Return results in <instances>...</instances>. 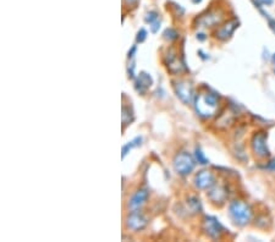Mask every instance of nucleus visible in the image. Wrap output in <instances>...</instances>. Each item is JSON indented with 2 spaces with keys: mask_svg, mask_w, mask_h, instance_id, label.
<instances>
[{
  "mask_svg": "<svg viewBox=\"0 0 275 242\" xmlns=\"http://www.w3.org/2000/svg\"><path fill=\"white\" fill-rule=\"evenodd\" d=\"M202 229L205 234L209 236L210 239H219L223 235V232H224V229H223L219 220L214 217H210V215H208L203 219Z\"/></svg>",
  "mask_w": 275,
  "mask_h": 242,
  "instance_id": "obj_4",
  "label": "nucleus"
},
{
  "mask_svg": "<svg viewBox=\"0 0 275 242\" xmlns=\"http://www.w3.org/2000/svg\"><path fill=\"white\" fill-rule=\"evenodd\" d=\"M194 156H196V160H197L200 164L207 165L208 163H209L208 158L205 156V153H203V152L201 151L200 148H196V152H194Z\"/></svg>",
  "mask_w": 275,
  "mask_h": 242,
  "instance_id": "obj_18",
  "label": "nucleus"
},
{
  "mask_svg": "<svg viewBox=\"0 0 275 242\" xmlns=\"http://www.w3.org/2000/svg\"><path fill=\"white\" fill-rule=\"evenodd\" d=\"M152 85H153V78H152V76L147 72H141L136 78L135 88L141 94H144L148 91Z\"/></svg>",
  "mask_w": 275,
  "mask_h": 242,
  "instance_id": "obj_9",
  "label": "nucleus"
},
{
  "mask_svg": "<svg viewBox=\"0 0 275 242\" xmlns=\"http://www.w3.org/2000/svg\"><path fill=\"white\" fill-rule=\"evenodd\" d=\"M125 1H126L127 4H130V5H131V4H136L137 1H138V0H125Z\"/></svg>",
  "mask_w": 275,
  "mask_h": 242,
  "instance_id": "obj_26",
  "label": "nucleus"
},
{
  "mask_svg": "<svg viewBox=\"0 0 275 242\" xmlns=\"http://www.w3.org/2000/svg\"><path fill=\"white\" fill-rule=\"evenodd\" d=\"M158 13L156 11H149L148 14L146 15V17H144V20H146V22L148 23H153L154 21L158 20Z\"/></svg>",
  "mask_w": 275,
  "mask_h": 242,
  "instance_id": "obj_20",
  "label": "nucleus"
},
{
  "mask_svg": "<svg viewBox=\"0 0 275 242\" xmlns=\"http://www.w3.org/2000/svg\"><path fill=\"white\" fill-rule=\"evenodd\" d=\"M252 149L256 156L265 158L269 156V148L267 146V136L263 132H258L252 138Z\"/></svg>",
  "mask_w": 275,
  "mask_h": 242,
  "instance_id": "obj_6",
  "label": "nucleus"
},
{
  "mask_svg": "<svg viewBox=\"0 0 275 242\" xmlns=\"http://www.w3.org/2000/svg\"><path fill=\"white\" fill-rule=\"evenodd\" d=\"M187 207H189V212L194 213H200L202 210V205H201V201L197 197H189L187 199Z\"/></svg>",
  "mask_w": 275,
  "mask_h": 242,
  "instance_id": "obj_15",
  "label": "nucleus"
},
{
  "mask_svg": "<svg viewBox=\"0 0 275 242\" xmlns=\"http://www.w3.org/2000/svg\"><path fill=\"white\" fill-rule=\"evenodd\" d=\"M202 0H192V3H194V4H198V3H201Z\"/></svg>",
  "mask_w": 275,
  "mask_h": 242,
  "instance_id": "obj_27",
  "label": "nucleus"
},
{
  "mask_svg": "<svg viewBox=\"0 0 275 242\" xmlns=\"http://www.w3.org/2000/svg\"><path fill=\"white\" fill-rule=\"evenodd\" d=\"M220 21H222V15L218 11H212V13H208L207 15L201 16L197 22L201 27H212V26L219 23Z\"/></svg>",
  "mask_w": 275,
  "mask_h": 242,
  "instance_id": "obj_11",
  "label": "nucleus"
},
{
  "mask_svg": "<svg viewBox=\"0 0 275 242\" xmlns=\"http://www.w3.org/2000/svg\"><path fill=\"white\" fill-rule=\"evenodd\" d=\"M238 25H239V22L236 20L229 21V22H227L226 25L223 26V27L220 28L219 31H218V32H217V38H219L220 40L227 39V38H229L230 35H232V33L235 32V30H236Z\"/></svg>",
  "mask_w": 275,
  "mask_h": 242,
  "instance_id": "obj_13",
  "label": "nucleus"
},
{
  "mask_svg": "<svg viewBox=\"0 0 275 242\" xmlns=\"http://www.w3.org/2000/svg\"><path fill=\"white\" fill-rule=\"evenodd\" d=\"M147 198H148V190L141 189L131 197L129 203V207L131 208V210H137L142 207V206L146 203Z\"/></svg>",
  "mask_w": 275,
  "mask_h": 242,
  "instance_id": "obj_10",
  "label": "nucleus"
},
{
  "mask_svg": "<svg viewBox=\"0 0 275 242\" xmlns=\"http://www.w3.org/2000/svg\"><path fill=\"white\" fill-rule=\"evenodd\" d=\"M177 37H179V33H177L175 30H172V28H168V30L164 32V38H165V39L175 40Z\"/></svg>",
  "mask_w": 275,
  "mask_h": 242,
  "instance_id": "obj_19",
  "label": "nucleus"
},
{
  "mask_svg": "<svg viewBox=\"0 0 275 242\" xmlns=\"http://www.w3.org/2000/svg\"><path fill=\"white\" fill-rule=\"evenodd\" d=\"M174 88L177 98L184 104H191L194 101L193 87L191 86V84L186 82V81H179V82H176L174 85Z\"/></svg>",
  "mask_w": 275,
  "mask_h": 242,
  "instance_id": "obj_5",
  "label": "nucleus"
},
{
  "mask_svg": "<svg viewBox=\"0 0 275 242\" xmlns=\"http://www.w3.org/2000/svg\"><path fill=\"white\" fill-rule=\"evenodd\" d=\"M122 124H124V127L126 126V125H129L130 122H132V120H134V115H132V111L130 110V108H127V106H122Z\"/></svg>",
  "mask_w": 275,
  "mask_h": 242,
  "instance_id": "obj_17",
  "label": "nucleus"
},
{
  "mask_svg": "<svg viewBox=\"0 0 275 242\" xmlns=\"http://www.w3.org/2000/svg\"><path fill=\"white\" fill-rule=\"evenodd\" d=\"M147 38V32L144 28H141V30L138 31V33H137V37H136V40L137 42H139V43H142V42H144Z\"/></svg>",
  "mask_w": 275,
  "mask_h": 242,
  "instance_id": "obj_21",
  "label": "nucleus"
},
{
  "mask_svg": "<svg viewBox=\"0 0 275 242\" xmlns=\"http://www.w3.org/2000/svg\"><path fill=\"white\" fill-rule=\"evenodd\" d=\"M126 225L129 229L134 230V231H139V230H143L147 226V218L142 213L132 210L127 217Z\"/></svg>",
  "mask_w": 275,
  "mask_h": 242,
  "instance_id": "obj_8",
  "label": "nucleus"
},
{
  "mask_svg": "<svg viewBox=\"0 0 275 242\" xmlns=\"http://www.w3.org/2000/svg\"><path fill=\"white\" fill-rule=\"evenodd\" d=\"M257 5H272L274 0H255Z\"/></svg>",
  "mask_w": 275,
  "mask_h": 242,
  "instance_id": "obj_23",
  "label": "nucleus"
},
{
  "mask_svg": "<svg viewBox=\"0 0 275 242\" xmlns=\"http://www.w3.org/2000/svg\"><path fill=\"white\" fill-rule=\"evenodd\" d=\"M194 185L200 190H210L215 185V177L208 170H202L194 177Z\"/></svg>",
  "mask_w": 275,
  "mask_h": 242,
  "instance_id": "obj_7",
  "label": "nucleus"
},
{
  "mask_svg": "<svg viewBox=\"0 0 275 242\" xmlns=\"http://www.w3.org/2000/svg\"><path fill=\"white\" fill-rule=\"evenodd\" d=\"M208 197H209L210 201L213 202V203H219V205H222V203H224L225 199H226L227 197V193L226 191H225L224 187H214V189H210L209 190V193H208Z\"/></svg>",
  "mask_w": 275,
  "mask_h": 242,
  "instance_id": "obj_14",
  "label": "nucleus"
},
{
  "mask_svg": "<svg viewBox=\"0 0 275 242\" xmlns=\"http://www.w3.org/2000/svg\"><path fill=\"white\" fill-rule=\"evenodd\" d=\"M141 142H142L141 137H136V138L132 139L131 142H129V143L125 144V146L122 147V158H125V156H126L127 154L130 153V151H131V149H134L135 147H138L139 144H141Z\"/></svg>",
  "mask_w": 275,
  "mask_h": 242,
  "instance_id": "obj_16",
  "label": "nucleus"
},
{
  "mask_svg": "<svg viewBox=\"0 0 275 242\" xmlns=\"http://www.w3.org/2000/svg\"><path fill=\"white\" fill-rule=\"evenodd\" d=\"M160 28V21L159 20H156V21H154L153 23H151V31L153 33H155V32H158V30Z\"/></svg>",
  "mask_w": 275,
  "mask_h": 242,
  "instance_id": "obj_22",
  "label": "nucleus"
},
{
  "mask_svg": "<svg viewBox=\"0 0 275 242\" xmlns=\"http://www.w3.org/2000/svg\"><path fill=\"white\" fill-rule=\"evenodd\" d=\"M167 66L168 70L172 73H180L181 71H184L185 66L184 64L180 61V59L177 58V55L172 52H170L167 55Z\"/></svg>",
  "mask_w": 275,
  "mask_h": 242,
  "instance_id": "obj_12",
  "label": "nucleus"
},
{
  "mask_svg": "<svg viewBox=\"0 0 275 242\" xmlns=\"http://www.w3.org/2000/svg\"><path fill=\"white\" fill-rule=\"evenodd\" d=\"M273 59H274V63H275V54H274V56H273Z\"/></svg>",
  "mask_w": 275,
  "mask_h": 242,
  "instance_id": "obj_28",
  "label": "nucleus"
},
{
  "mask_svg": "<svg viewBox=\"0 0 275 242\" xmlns=\"http://www.w3.org/2000/svg\"><path fill=\"white\" fill-rule=\"evenodd\" d=\"M269 25H270V27H272V30L275 32V20H273V18H269Z\"/></svg>",
  "mask_w": 275,
  "mask_h": 242,
  "instance_id": "obj_25",
  "label": "nucleus"
},
{
  "mask_svg": "<svg viewBox=\"0 0 275 242\" xmlns=\"http://www.w3.org/2000/svg\"><path fill=\"white\" fill-rule=\"evenodd\" d=\"M229 214L235 224L243 226L250 223L251 218H252V210L245 202L234 201L229 207Z\"/></svg>",
  "mask_w": 275,
  "mask_h": 242,
  "instance_id": "obj_2",
  "label": "nucleus"
},
{
  "mask_svg": "<svg viewBox=\"0 0 275 242\" xmlns=\"http://www.w3.org/2000/svg\"><path fill=\"white\" fill-rule=\"evenodd\" d=\"M194 108L201 118L210 119L218 113L219 101L212 93H201L194 98Z\"/></svg>",
  "mask_w": 275,
  "mask_h": 242,
  "instance_id": "obj_1",
  "label": "nucleus"
},
{
  "mask_svg": "<svg viewBox=\"0 0 275 242\" xmlns=\"http://www.w3.org/2000/svg\"><path fill=\"white\" fill-rule=\"evenodd\" d=\"M194 159L187 152H181L174 158V169L179 175H189L194 169Z\"/></svg>",
  "mask_w": 275,
  "mask_h": 242,
  "instance_id": "obj_3",
  "label": "nucleus"
},
{
  "mask_svg": "<svg viewBox=\"0 0 275 242\" xmlns=\"http://www.w3.org/2000/svg\"><path fill=\"white\" fill-rule=\"evenodd\" d=\"M136 51H137V47L136 46H134L131 48V51L129 52V59H132L135 56V53H136Z\"/></svg>",
  "mask_w": 275,
  "mask_h": 242,
  "instance_id": "obj_24",
  "label": "nucleus"
}]
</instances>
